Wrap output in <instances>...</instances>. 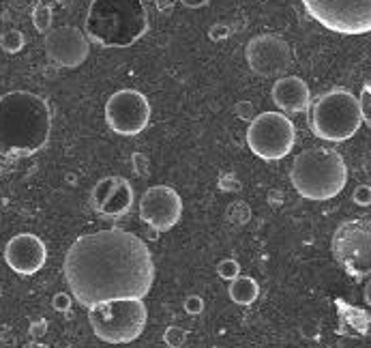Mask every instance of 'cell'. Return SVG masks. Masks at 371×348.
Here are the masks:
<instances>
[{
  "label": "cell",
  "instance_id": "cell-15",
  "mask_svg": "<svg viewBox=\"0 0 371 348\" xmlns=\"http://www.w3.org/2000/svg\"><path fill=\"white\" fill-rule=\"evenodd\" d=\"M133 206V187L122 176H105L93 189V208L103 218H122Z\"/></svg>",
  "mask_w": 371,
  "mask_h": 348
},
{
  "label": "cell",
  "instance_id": "cell-5",
  "mask_svg": "<svg viewBox=\"0 0 371 348\" xmlns=\"http://www.w3.org/2000/svg\"><path fill=\"white\" fill-rule=\"evenodd\" d=\"M309 127L326 142H346L363 127L358 99L346 89H333L309 106Z\"/></svg>",
  "mask_w": 371,
  "mask_h": 348
},
{
  "label": "cell",
  "instance_id": "cell-11",
  "mask_svg": "<svg viewBox=\"0 0 371 348\" xmlns=\"http://www.w3.org/2000/svg\"><path fill=\"white\" fill-rule=\"evenodd\" d=\"M249 69L260 78H281L292 67V50L277 35H258L245 47Z\"/></svg>",
  "mask_w": 371,
  "mask_h": 348
},
{
  "label": "cell",
  "instance_id": "cell-9",
  "mask_svg": "<svg viewBox=\"0 0 371 348\" xmlns=\"http://www.w3.org/2000/svg\"><path fill=\"white\" fill-rule=\"evenodd\" d=\"M337 262L356 280H365L371 271V226L367 220L343 222L333 237Z\"/></svg>",
  "mask_w": 371,
  "mask_h": 348
},
{
  "label": "cell",
  "instance_id": "cell-10",
  "mask_svg": "<svg viewBox=\"0 0 371 348\" xmlns=\"http://www.w3.org/2000/svg\"><path fill=\"white\" fill-rule=\"evenodd\" d=\"M105 120L118 135H137L151 123V103L135 89L116 91L105 103Z\"/></svg>",
  "mask_w": 371,
  "mask_h": 348
},
{
  "label": "cell",
  "instance_id": "cell-2",
  "mask_svg": "<svg viewBox=\"0 0 371 348\" xmlns=\"http://www.w3.org/2000/svg\"><path fill=\"white\" fill-rule=\"evenodd\" d=\"M52 131L50 103L30 91H11L0 97V155L30 157L39 153Z\"/></svg>",
  "mask_w": 371,
  "mask_h": 348
},
{
  "label": "cell",
  "instance_id": "cell-30",
  "mask_svg": "<svg viewBox=\"0 0 371 348\" xmlns=\"http://www.w3.org/2000/svg\"><path fill=\"white\" fill-rule=\"evenodd\" d=\"M219 187L224 189V191H239L241 185H239V179L234 174H224L219 179Z\"/></svg>",
  "mask_w": 371,
  "mask_h": 348
},
{
  "label": "cell",
  "instance_id": "cell-19",
  "mask_svg": "<svg viewBox=\"0 0 371 348\" xmlns=\"http://www.w3.org/2000/svg\"><path fill=\"white\" fill-rule=\"evenodd\" d=\"M26 39L20 30L11 28V30H5L3 35H0V47H3L7 54H18L22 47H24Z\"/></svg>",
  "mask_w": 371,
  "mask_h": 348
},
{
  "label": "cell",
  "instance_id": "cell-17",
  "mask_svg": "<svg viewBox=\"0 0 371 348\" xmlns=\"http://www.w3.org/2000/svg\"><path fill=\"white\" fill-rule=\"evenodd\" d=\"M228 295L239 305H251L260 297V286H258V282L253 280V277L239 275V277H234V280L230 282Z\"/></svg>",
  "mask_w": 371,
  "mask_h": 348
},
{
  "label": "cell",
  "instance_id": "cell-18",
  "mask_svg": "<svg viewBox=\"0 0 371 348\" xmlns=\"http://www.w3.org/2000/svg\"><path fill=\"white\" fill-rule=\"evenodd\" d=\"M52 22H54L52 7L47 3H37L35 9H33V24H35L37 33L45 35L52 28Z\"/></svg>",
  "mask_w": 371,
  "mask_h": 348
},
{
  "label": "cell",
  "instance_id": "cell-24",
  "mask_svg": "<svg viewBox=\"0 0 371 348\" xmlns=\"http://www.w3.org/2000/svg\"><path fill=\"white\" fill-rule=\"evenodd\" d=\"M131 166L139 176H148V172H151V162H148V157L144 153H133L131 155Z\"/></svg>",
  "mask_w": 371,
  "mask_h": 348
},
{
  "label": "cell",
  "instance_id": "cell-23",
  "mask_svg": "<svg viewBox=\"0 0 371 348\" xmlns=\"http://www.w3.org/2000/svg\"><path fill=\"white\" fill-rule=\"evenodd\" d=\"M356 99H358V108H360L363 125L371 127V89H369V84L363 86V93H360V97H356Z\"/></svg>",
  "mask_w": 371,
  "mask_h": 348
},
{
  "label": "cell",
  "instance_id": "cell-4",
  "mask_svg": "<svg viewBox=\"0 0 371 348\" xmlns=\"http://www.w3.org/2000/svg\"><path fill=\"white\" fill-rule=\"evenodd\" d=\"M290 181L305 200L324 202L343 191L348 183V166L335 149L312 147L294 157Z\"/></svg>",
  "mask_w": 371,
  "mask_h": 348
},
{
  "label": "cell",
  "instance_id": "cell-21",
  "mask_svg": "<svg viewBox=\"0 0 371 348\" xmlns=\"http://www.w3.org/2000/svg\"><path fill=\"white\" fill-rule=\"evenodd\" d=\"M249 218H251V208H249L245 202H234V204H230V208H228V220H230L232 224L243 226V224L249 222Z\"/></svg>",
  "mask_w": 371,
  "mask_h": 348
},
{
  "label": "cell",
  "instance_id": "cell-1",
  "mask_svg": "<svg viewBox=\"0 0 371 348\" xmlns=\"http://www.w3.org/2000/svg\"><path fill=\"white\" fill-rule=\"evenodd\" d=\"M62 273L73 299L89 310L112 299H144L155 282V262L137 235L108 228L73 241Z\"/></svg>",
  "mask_w": 371,
  "mask_h": 348
},
{
  "label": "cell",
  "instance_id": "cell-12",
  "mask_svg": "<svg viewBox=\"0 0 371 348\" xmlns=\"http://www.w3.org/2000/svg\"><path fill=\"white\" fill-rule=\"evenodd\" d=\"M139 218L155 232L172 230L183 218V200L178 191L168 185L148 187L139 198Z\"/></svg>",
  "mask_w": 371,
  "mask_h": 348
},
{
  "label": "cell",
  "instance_id": "cell-6",
  "mask_svg": "<svg viewBox=\"0 0 371 348\" xmlns=\"http://www.w3.org/2000/svg\"><path fill=\"white\" fill-rule=\"evenodd\" d=\"M89 322L101 342L131 344L146 329L148 308L144 299H112L89 308Z\"/></svg>",
  "mask_w": 371,
  "mask_h": 348
},
{
  "label": "cell",
  "instance_id": "cell-16",
  "mask_svg": "<svg viewBox=\"0 0 371 348\" xmlns=\"http://www.w3.org/2000/svg\"><path fill=\"white\" fill-rule=\"evenodd\" d=\"M273 101L279 110L287 114H301L307 112L312 106V91L305 80L299 76H281L273 84Z\"/></svg>",
  "mask_w": 371,
  "mask_h": 348
},
{
  "label": "cell",
  "instance_id": "cell-7",
  "mask_svg": "<svg viewBox=\"0 0 371 348\" xmlns=\"http://www.w3.org/2000/svg\"><path fill=\"white\" fill-rule=\"evenodd\" d=\"M247 147L264 162H279L294 149L296 127L281 112H262L249 120Z\"/></svg>",
  "mask_w": 371,
  "mask_h": 348
},
{
  "label": "cell",
  "instance_id": "cell-13",
  "mask_svg": "<svg viewBox=\"0 0 371 348\" xmlns=\"http://www.w3.org/2000/svg\"><path fill=\"white\" fill-rule=\"evenodd\" d=\"M45 54L47 58L64 69L80 67L91 54V41L76 26H58L45 33Z\"/></svg>",
  "mask_w": 371,
  "mask_h": 348
},
{
  "label": "cell",
  "instance_id": "cell-32",
  "mask_svg": "<svg viewBox=\"0 0 371 348\" xmlns=\"http://www.w3.org/2000/svg\"><path fill=\"white\" fill-rule=\"evenodd\" d=\"M155 5H157V9H159L161 13H166V11H172V9H174L176 0H155Z\"/></svg>",
  "mask_w": 371,
  "mask_h": 348
},
{
  "label": "cell",
  "instance_id": "cell-28",
  "mask_svg": "<svg viewBox=\"0 0 371 348\" xmlns=\"http://www.w3.org/2000/svg\"><path fill=\"white\" fill-rule=\"evenodd\" d=\"M234 114L243 120H251L256 116V106L251 101H239L234 106Z\"/></svg>",
  "mask_w": 371,
  "mask_h": 348
},
{
  "label": "cell",
  "instance_id": "cell-8",
  "mask_svg": "<svg viewBox=\"0 0 371 348\" xmlns=\"http://www.w3.org/2000/svg\"><path fill=\"white\" fill-rule=\"evenodd\" d=\"M305 11L337 35H367L371 30V0H301Z\"/></svg>",
  "mask_w": 371,
  "mask_h": 348
},
{
  "label": "cell",
  "instance_id": "cell-25",
  "mask_svg": "<svg viewBox=\"0 0 371 348\" xmlns=\"http://www.w3.org/2000/svg\"><path fill=\"white\" fill-rule=\"evenodd\" d=\"M185 312H187L189 316H200V314L204 312V299L198 297V295H189V297L185 299Z\"/></svg>",
  "mask_w": 371,
  "mask_h": 348
},
{
  "label": "cell",
  "instance_id": "cell-22",
  "mask_svg": "<svg viewBox=\"0 0 371 348\" xmlns=\"http://www.w3.org/2000/svg\"><path fill=\"white\" fill-rule=\"evenodd\" d=\"M164 342H166L170 348H183L185 342H187V331H185L183 327L172 325V327L166 329V333H164Z\"/></svg>",
  "mask_w": 371,
  "mask_h": 348
},
{
  "label": "cell",
  "instance_id": "cell-20",
  "mask_svg": "<svg viewBox=\"0 0 371 348\" xmlns=\"http://www.w3.org/2000/svg\"><path fill=\"white\" fill-rule=\"evenodd\" d=\"M217 275L221 277V280L226 282H232L234 277L241 275V264L234 260V258H224L219 264H217Z\"/></svg>",
  "mask_w": 371,
  "mask_h": 348
},
{
  "label": "cell",
  "instance_id": "cell-26",
  "mask_svg": "<svg viewBox=\"0 0 371 348\" xmlns=\"http://www.w3.org/2000/svg\"><path fill=\"white\" fill-rule=\"evenodd\" d=\"M352 200L358 206H369L371 204V187L369 185H358L352 193Z\"/></svg>",
  "mask_w": 371,
  "mask_h": 348
},
{
  "label": "cell",
  "instance_id": "cell-29",
  "mask_svg": "<svg viewBox=\"0 0 371 348\" xmlns=\"http://www.w3.org/2000/svg\"><path fill=\"white\" fill-rule=\"evenodd\" d=\"M71 303H73V299L67 293H56L54 299H52V305H54L56 312H69L71 310Z\"/></svg>",
  "mask_w": 371,
  "mask_h": 348
},
{
  "label": "cell",
  "instance_id": "cell-33",
  "mask_svg": "<svg viewBox=\"0 0 371 348\" xmlns=\"http://www.w3.org/2000/svg\"><path fill=\"white\" fill-rule=\"evenodd\" d=\"M45 331V322H37V325H33V329H30V333L37 337V335H41Z\"/></svg>",
  "mask_w": 371,
  "mask_h": 348
},
{
  "label": "cell",
  "instance_id": "cell-14",
  "mask_svg": "<svg viewBox=\"0 0 371 348\" xmlns=\"http://www.w3.org/2000/svg\"><path fill=\"white\" fill-rule=\"evenodd\" d=\"M5 262L18 275H35L47 262V247L37 235H16L5 245Z\"/></svg>",
  "mask_w": 371,
  "mask_h": 348
},
{
  "label": "cell",
  "instance_id": "cell-27",
  "mask_svg": "<svg viewBox=\"0 0 371 348\" xmlns=\"http://www.w3.org/2000/svg\"><path fill=\"white\" fill-rule=\"evenodd\" d=\"M230 33H232V28H230L228 24H212V26L208 28V37H210L212 41H226V39L230 37Z\"/></svg>",
  "mask_w": 371,
  "mask_h": 348
},
{
  "label": "cell",
  "instance_id": "cell-31",
  "mask_svg": "<svg viewBox=\"0 0 371 348\" xmlns=\"http://www.w3.org/2000/svg\"><path fill=\"white\" fill-rule=\"evenodd\" d=\"M176 3H181L187 9H200V7H206L210 0H176Z\"/></svg>",
  "mask_w": 371,
  "mask_h": 348
},
{
  "label": "cell",
  "instance_id": "cell-3",
  "mask_svg": "<svg viewBox=\"0 0 371 348\" xmlns=\"http://www.w3.org/2000/svg\"><path fill=\"white\" fill-rule=\"evenodd\" d=\"M86 39L101 47H131L151 28L144 0H91Z\"/></svg>",
  "mask_w": 371,
  "mask_h": 348
}]
</instances>
